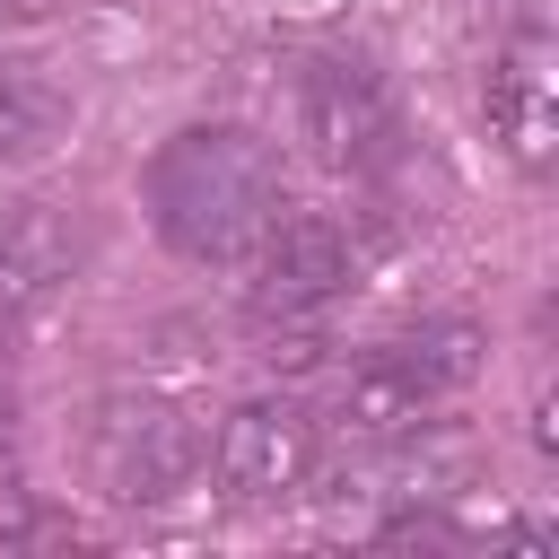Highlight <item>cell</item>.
<instances>
[{
    "mask_svg": "<svg viewBox=\"0 0 559 559\" xmlns=\"http://www.w3.org/2000/svg\"><path fill=\"white\" fill-rule=\"evenodd\" d=\"M148 218L183 262H245L280 218V157L262 131L192 122L148 157Z\"/></svg>",
    "mask_w": 559,
    "mask_h": 559,
    "instance_id": "obj_1",
    "label": "cell"
},
{
    "mask_svg": "<svg viewBox=\"0 0 559 559\" xmlns=\"http://www.w3.org/2000/svg\"><path fill=\"white\" fill-rule=\"evenodd\" d=\"M472 376H480V332L472 323H419V332L349 358L314 419H323V437H349V445H402L445 402H463Z\"/></svg>",
    "mask_w": 559,
    "mask_h": 559,
    "instance_id": "obj_2",
    "label": "cell"
},
{
    "mask_svg": "<svg viewBox=\"0 0 559 559\" xmlns=\"http://www.w3.org/2000/svg\"><path fill=\"white\" fill-rule=\"evenodd\" d=\"M201 463H210V428H201L192 411L157 402V393H114V402L96 411V428H87V472H96V489L122 498V507H166V498H183V489L201 480Z\"/></svg>",
    "mask_w": 559,
    "mask_h": 559,
    "instance_id": "obj_3",
    "label": "cell"
},
{
    "mask_svg": "<svg viewBox=\"0 0 559 559\" xmlns=\"http://www.w3.org/2000/svg\"><path fill=\"white\" fill-rule=\"evenodd\" d=\"M297 140H306L332 175H384V166L402 157L393 87H384L358 52H314V61H297Z\"/></svg>",
    "mask_w": 559,
    "mask_h": 559,
    "instance_id": "obj_4",
    "label": "cell"
},
{
    "mask_svg": "<svg viewBox=\"0 0 559 559\" xmlns=\"http://www.w3.org/2000/svg\"><path fill=\"white\" fill-rule=\"evenodd\" d=\"M253 314L262 323H314L323 306H341L349 297V280H358V245L341 236V218L332 210H288L280 201V218L253 236Z\"/></svg>",
    "mask_w": 559,
    "mask_h": 559,
    "instance_id": "obj_5",
    "label": "cell"
},
{
    "mask_svg": "<svg viewBox=\"0 0 559 559\" xmlns=\"http://www.w3.org/2000/svg\"><path fill=\"white\" fill-rule=\"evenodd\" d=\"M323 463V419L297 393H253L245 411H227L218 428V489L236 507H280L314 480Z\"/></svg>",
    "mask_w": 559,
    "mask_h": 559,
    "instance_id": "obj_6",
    "label": "cell"
},
{
    "mask_svg": "<svg viewBox=\"0 0 559 559\" xmlns=\"http://www.w3.org/2000/svg\"><path fill=\"white\" fill-rule=\"evenodd\" d=\"M489 131L507 140V157L524 175L550 166V148H559V70H550V35L542 26H524L489 61Z\"/></svg>",
    "mask_w": 559,
    "mask_h": 559,
    "instance_id": "obj_7",
    "label": "cell"
},
{
    "mask_svg": "<svg viewBox=\"0 0 559 559\" xmlns=\"http://www.w3.org/2000/svg\"><path fill=\"white\" fill-rule=\"evenodd\" d=\"M70 131V87L52 61H0V166H35Z\"/></svg>",
    "mask_w": 559,
    "mask_h": 559,
    "instance_id": "obj_8",
    "label": "cell"
},
{
    "mask_svg": "<svg viewBox=\"0 0 559 559\" xmlns=\"http://www.w3.org/2000/svg\"><path fill=\"white\" fill-rule=\"evenodd\" d=\"M0 445H9V332H0Z\"/></svg>",
    "mask_w": 559,
    "mask_h": 559,
    "instance_id": "obj_9",
    "label": "cell"
},
{
    "mask_svg": "<svg viewBox=\"0 0 559 559\" xmlns=\"http://www.w3.org/2000/svg\"><path fill=\"white\" fill-rule=\"evenodd\" d=\"M35 9H52V0H0V17H35Z\"/></svg>",
    "mask_w": 559,
    "mask_h": 559,
    "instance_id": "obj_10",
    "label": "cell"
}]
</instances>
